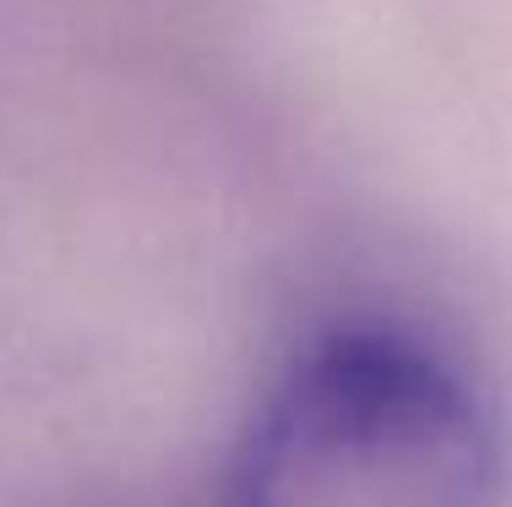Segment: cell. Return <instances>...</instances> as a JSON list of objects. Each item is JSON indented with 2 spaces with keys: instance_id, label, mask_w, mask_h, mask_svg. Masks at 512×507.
I'll list each match as a JSON object with an SVG mask.
<instances>
[{
  "instance_id": "cell-1",
  "label": "cell",
  "mask_w": 512,
  "mask_h": 507,
  "mask_svg": "<svg viewBox=\"0 0 512 507\" xmlns=\"http://www.w3.org/2000/svg\"><path fill=\"white\" fill-rule=\"evenodd\" d=\"M512 453L491 398L436 344L387 322L311 338L256 404L235 507H507Z\"/></svg>"
}]
</instances>
